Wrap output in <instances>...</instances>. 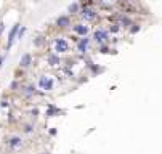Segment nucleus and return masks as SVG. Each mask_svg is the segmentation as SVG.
I'll return each mask as SVG.
<instances>
[{
	"mask_svg": "<svg viewBox=\"0 0 162 154\" xmlns=\"http://www.w3.org/2000/svg\"><path fill=\"white\" fill-rule=\"evenodd\" d=\"M55 50L58 53H64V51L69 50V44L64 40V39H56L55 40Z\"/></svg>",
	"mask_w": 162,
	"mask_h": 154,
	"instance_id": "obj_1",
	"label": "nucleus"
},
{
	"mask_svg": "<svg viewBox=\"0 0 162 154\" xmlns=\"http://www.w3.org/2000/svg\"><path fill=\"white\" fill-rule=\"evenodd\" d=\"M39 85H40L43 90H52L53 88V80L48 79V77H40V80H39Z\"/></svg>",
	"mask_w": 162,
	"mask_h": 154,
	"instance_id": "obj_2",
	"label": "nucleus"
},
{
	"mask_svg": "<svg viewBox=\"0 0 162 154\" xmlns=\"http://www.w3.org/2000/svg\"><path fill=\"white\" fill-rule=\"evenodd\" d=\"M18 31H19V24H14L13 28H11V31H10V35H8V44H7V48H10L11 47V44H13V40H14V37H16V34H18Z\"/></svg>",
	"mask_w": 162,
	"mask_h": 154,
	"instance_id": "obj_3",
	"label": "nucleus"
},
{
	"mask_svg": "<svg viewBox=\"0 0 162 154\" xmlns=\"http://www.w3.org/2000/svg\"><path fill=\"white\" fill-rule=\"evenodd\" d=\"M93 39H95V42H97V44H103V42L108 39V32L106 31H101V29H100V31L95 32Z\"/></svg>",
	"mask_w": 162,
	"mask_h": 154,
	"instance_id": "obj_4",
	"label": "nucleus"
},
{
	"mask_svg": "<svg viewBox=\"0 0 162 154\" xmlns=\"http://www.w3.org/2000/svg\"><path fill=\"white\" fill-rule=\"evenodd\" d=\"M95 16H97V13H95L92 8H83L82 10V18L83 19L90 21V19H95Z\"/></svg>",
	"mask_w": 162,
	"mask_h": 154,
	"instance_id": "obj_5",
	"label": "nucleus"
},
{
	"mask_svg": "<svg viewBox=\"0 0 162 154\" xmlns=\"http://www.w3.org/2000/svg\"><path fill=\"white\" fill-rule=\"evenodd\" d=\"M74 32L85 37L87 32H88V28H87V26H83V24H76V26H74Z\"/></svg>",
	"mask_w": 162,
	"mask_h": 154,
	"instance_id": "obj_6",
	"label": "nucleus"
},
{
	"mask_svg": "<svg viewBox=\"0 0 162 154\" xmlns=\"http://www.w3.org/2000/svg\"><path fill=\"white\" fill-rule=\"evenodd\" d=\"M31 61H32V56L29 55V53H26V55H23V58H21L19 66L21 68H28V66L31 64Z\"/></svg>",
	"mask_w": 162,
	"mask_h": 154,
	"instance_id": "obj_7",
	"label": "nucleus"
},
{
	"mask_svg": "<svg viewBox=\"0 0 162 154\" xmlns=\"http://www.w3.org/2000/svg\"><path fill=\"white\" fill-rule=\"evenodd\" d=\"M56 24H58L59 28H68L69 24H71V21H69L68 16H59L58 19H56Z\"/></svg>",
	"mask_w": 162,
	"mask_h": 154,
	"instance_id": "obj_8",
	"label": "nucleus"
},
{
	"mask_svg": "<svg viewBox=\"0 0 162 154\" xmlns=\"http://www.w3.org/2000/svg\"><path fill=\"white\" fill-rule=\"evenodd\" d=\"M87 47H88V39H80L79 40V44H77V48H79V51L80 53H85V50H87Z\"/></svg>",
	"mask_w": 162,
	"mask_h": 154,
	"instance_id": "obj_9",
	"label": "nucleus"
},
{
	"mask_svg": "<svg viewBox=\"0 0 162 154\" xmlns=\"http://www.w3.org/2000/svg\"><path fill=\"white\" fill-rule=\"evenodd\" d=\"M48 63L52 66H55V64H58V63H59V58H58V56H55V55H50L48 56Z\"/></svg>",
	"mask_w": 162,
	"mask_h": 154,
	"instance_id": "obj_10",
	"label": "nucleus"
},
{
	"mask_svg": "<svg viewBox=\"0 0 162 154\" xmlns=\"http://www.w3.org/2000/svg\"><path fill=\"white\" fill-rule=\"evenodd\" d=\"M69 11H71V13H77V11H79V5H77V3L69 5Z\"/></svg>",
	"mask_w": 162,
	"mask_h": 154,
	"instance_id": "obj_11",
	"label": "nucleus"
},
{
	"mask_svg": "<svg viewBox=\"0 0 162 154\" xmlns=\"http://www.w3.org/2000/svg\"><path fill=\"white\" fill-rule=\"evenodd\" d=\"M19 143H21V140H19L18 137H14V138H11V140H10V144H11V146H18Z\"/></svg>",
	"mask_w": 162,
	"mask_h": 154,
	"instance_id": "obj_12",
	"label": "nucleus"
},
{
	"mask_svg": "<svg viewBox=\"0 0 162 154\" xmlns=\"http://www.w3.org/2000/svg\"><path fill=\"white\" fill-rule=\"evenodd\" d=\"M121 23H122V26H128V24H130V19H128V18H122Z\"/></svg>",
	"mask_w": 162,
	"mask_h": 154,
	"instance_id": "obj_13",
	"label": "nucleus"
},
{
	"mask_svg": "<svg viewBox=\"0 0 162 154\" xmlns=\"http://www.w3.org/2000/svg\"><path fill=\"white\" fill-rule=\"evenodd\" d=\"M140 31V26L138 24H133V28H132V34H135V32H138Z\"/></svg>",
	"mask_w": 162,
	"mask_h": 154,
	"instance_id": "obj_14",
	"label": "nucleus"
},
{
	"mask_svg": "<svg viewBox=\"0 0 162 154\" xmlns=\"http://www.w3.org/2000/svg\"><path fill=\"white\" fill-rule=\"evenodd\" d=\"M24 32H26V28H21V31H18V37H23V35H24Z\"/></svg>",
	"mask_w": 162,
	"mask_h": 154,
	"instance_id": "obj_15",
	"label": "nucleus"
},
{
	"mask_svg": "<svg viewBox=\"0 0 162 154\" xmlns=\"http://www.w3.org/2000/svg\"><path fill=\"white\" fill-rule=\"evenodd\" d=\"M42 44H43V40H42V37H39L37 40H35V45H37V47H40Z\"/></svg>",
	"mask_w": 162,
	"mask_h": 154,
	"instance_id": "obj_16",
	"label": "nucleus"
},
{
	"mask_svg": "<svg viewBox=\"0 0 162 154\" xmlns=\"http://www.w3.org/2000/svg\"><path fill=\"white\" fill-rule=\"evenodd\" d=\"M117 31H119L117 26H112V28H111V32H117Z\"/></svg>",
	"mask_w": 162,
	"mask_h": 154,
	"instance_id": "obj_17",
	"label": "nucleus"
},
{
	"mask_svg": "<svg viewBox=\"0 0 162 154\" xmlns=\"http://www.w3.org/2000/svg\"><path fill=\"white\" fill-rule=\"evenodd\" d=\"M100 51H101V53H108V48H106V47H101Z\"/></svg>",
	"mask_w": 162,
	"mask_h": 154,
	"instance_id": "obj_18",
	"label": "nucleus"
},
{
	"mask_svg": "<svg viewBox=\"0 0 162 154\" xmlns=\"http://www.w3.org/2000/svg\"><path fill=\"white\" fill-rule=\"evenodd\" d=\"M124 2H127V0H124Z\"/></svg>",
	"mask_w": 162,
	"mask_h": 154,
	"instance_id": "obj_19",
	"label": "nucleus"
}]
</instances>
